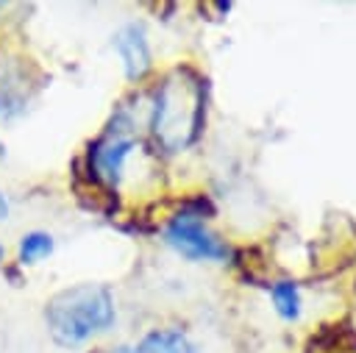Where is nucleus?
<instances>
[{
	"instance_id": "obj_1",
	"label": "nucleus",
	"mask_w": 356,
	"mask_h": 353,
	"mask_svg": "<svg viewBox=\"0 0 356 353\" xmlns=\"http://www.w3.org/2000/svg\"><path fill=\"white\" fill-rule=\"evenodd\" d=\"M53 339L64 347H75L89 336L106 331L114 322L111 292L100 284H78L50 297L44 309Z\"/></svg>"
},
{
	"instance_id": "obj_2",
	"label": "nucleus",
	"mask_w": 356,
	"mask_h": 353,
	"mask_svg": "<svg viewBox=\"0 0 356 353\" xmlns=\"http://www.w3.org/2000/svg\"><path fill=\"white\" fill-rule=\"evenodd\" d=\"M203 92L197 75L189 69H175L161 89L156 92L153 103V133L167 150H181L200 133L203 125Z\"/></svg>"
},
{
	"instance_id": "obj_3",
	"label": "nucleus",
	"mask_w": 356,
	"mask_h": 353,
	"mask_svg": "<svg viewBox=\"0 0 356 353\" xmlns=\"http://www.w3.org/2000/svg\"><path fill=\"white\" fill-rule=\"evenodd\" d=\"M164 239L172 250H178L186 258H206V261H217L228 256V247L203 225V220L197 214H178L170 220V225L164 228Z\"/></svg>"
},
{
	"instance_id": "obj_4",
	"label": "nucleus",
	"mask_w": 356,
	"mask_h": 353,
	"mask_svg": "<svg viewBox=\"0 0 356 353\" xmlns=\"http://www.w3.org/2000/svg\"><path fill=\"white\" fill-rule=\"evenodd\" d=\"M131 150H134V139H128V136L114 133V136L100 139L95 145V150H92V170H95V175L114 186L120 181V175H122V164H125Z\"/></svg>"
},
{
	"instance_id": "obj_5",
	"label": "nucleus",
	"mask_w": 356,
	"mask_h": 353,
	"mask_svg": "<svg viewBox=\"0 0 356 353\" xmlns=\"http://www.w3.org/2000/svg\"><path fill=\"white\" fill-rule=\"evenodd\" d=\"M114 47H117V53L125 64V75L131 81H139L150 69V47H147L145 31L139 25H125L114 36Z\"/></svg>"
},
{
	"instance_id": "obj_6",
	"label": "nucleus",
	"mask_w": 356,
	"mask_h": 353,
	"mask_svg": "<svg viewBox=\"0 0 356 353\" xmlns=\"http://www.w3.org/2000/svg\"><path fill=\"white\" fill-rule=\"evenodd\" d=\"M136 353H195L192 342L181 334V331H170V328H159V331H150Z\"/></svg>"
},
{
	"instance_id": "obj_7",
	"label": "nucleus",
	"mask_w": 356,
	"mask_h": 353,
	"mask_svg": "<svg viewBox=\"0 0 356 353\" xmlns=\"http://www.w3.org/2000/svg\"><path fill=\"white\" fill-rule=\"evenodd\" d=\"M50 253H53V236L50 233L33 231V233H25L22 242H19V261L22 264H33V261H39Z\"/></svg>"
},
{
	"instance_id": "obj_8",
	"label": "nucleus",
	"mask_w": 356,
	"mask_h": 353,
	"mask_svg": "<svg viewBox=\"0 0 356 353\" xmlns=\"http://www.w3.org/2000/svg\"><path fill=\"white\" fill-rule=\"evenodd\" d=\"M273 300L281 317L295 320L300 314V297H298V286L292 281H278L273 284Z\"/></svg>"
},
{
	"instance_id": "obj_9",
	"label": "nucleus",
	"mask_w": 356,
	"mask_h": 353,
	"mask_svg": "<svg viewBox=\"0 0 356 353\" xmlns=\"http://www.w3.org/2000/svg\"><path fill=\"white\" fill-rule=\"evenodd\" d=\"M6 214H8V203H6V197L0 192V220H6Z\"/></svg>"
},
{
	"instance_id": "obj_10",
	"label": "nucleus",
	"mask_w": 356,
	"mask_h": 353,
	"mask_svg": "<svg viewBox=\"0 0 356 353\" xmlns=\"http://www.w3.org/2000/svg\"><path fill=\"white\" fill-rule=\"evenodd\" d=\"M114 353H134V350H128V347H120V350H114Z\"/></svg>"
},
{
	"instance_id": "obj_11",
	"label": "nucleus",
	"mask_w": 356,
	"mask_h": 353,
	"mask_svg": "<svg viewBox=\"0 0 356 353\" xmlns=\"http://www.w3.org/2000/svg\"><path fill=\"white\" fill-rule=\"evenodd\" d=\"M0 256H3V247H0Z\"/></svg>"
}]
</instances>
